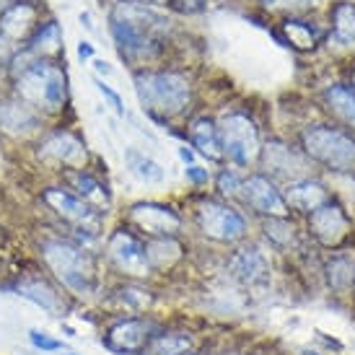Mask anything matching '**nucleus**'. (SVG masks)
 <instances>
[{
  "instance_id": "nucleus-41",
  "label": "nucleus",
  "mask_w": 355,
  "mask_h": 355,
  "mask_svg": "<svg viewBox=\"0 0 355 355\" xmlns=\"http://www.w3.org/2000/svg\"><path fill=\"white\" fill-rule=\"evenodd\" d=\"M94 68L99 70V73H104V76H109V73H112L109 62H104V60H94Z\"/></svg>"
},
{
  "instance_id": "nucleus-44",
  "label": "nucleus",
  "mask_w": 355,
  "mask_h": 355,
  "mask_svg": "<svg viewBox=\"0 0 355 355\" xmlns=\"http://www.w3.org/2000/svg\"><path fill=\"white\" fill-rule=\"evenodd\" d=\"M353 89H355V70H353Z\"/></svg>"
},
{
  "instance_id": "nucleus-10",
  "label": "nucleus",
  "mask_w": 355,
  "mask_h": 355,
  "mask_svg": "<svg viewBox=\"0 0 355 355\" xmlns=\"http://www.w3.org/2000/svg\"><path fill=\"white\" fill-rule=\"evenodd\" d=\"M37 156L42 164H47L52 168H62V171L86 168V143L70 130H55L40 140Z\"/></svg>"
},
{
  "instance_id": "nucleus-45",
  "label": "nucleus",
  "mask_w": 355,
  "mask_h": 355,
  "mask_svg": "<svg viewBox=\"0 0 355 355\" xmlns=\"http://www.w3.org/2000/svg\"><path fill=\"white\" fill-rule=\"evenodd\" d=\"M304 355H319V353H304Z\"/></svg>"
},
{
  "instance_id": "nucleus-36",
  "label": "nucleus",
  "mask_w": 355,
  "mask_h": 355,
  "mask_svg": "<svg viewBox=\"0 0 355 355\" xmlns=\"http://www.w3.org/2000/svg\"><path fill=\"white\" fill-rule=\"evenodd\" d=\"M94 86H96V91H99L101 96H104V101H109V107L114 109L119 117H125V101H122V96H119L117 91L109 89V86L101 78H94Z\"/></svg>"
},
{
  "instance_id": "nucleus-5",
  "label": "nucleus",
  "mask_w": 355,
  "mask_h": 355,
  "mask_svg": "<svg viewBox=\"0 0 355 355\" xmlns=\"http://www.w3.org/2000/svg\"><path fill=\"white\" fill-rule=\"evenodd\" d=\"M304 153L322 166L347 174L355 171V138L350 132L329 125H311L301 132Z\"/></svg>"
},
{
  "instance_id": "nucleus-1",
  "label": "nucleus",
  "mask_w": 355,
  "mask_h": 355,
  "mask_svg": "<svg viewBox=\"0 0 355 355\" xmlns=\"http://www.w3.org/2000/svg\"><path fill=\"white\" fill-rule=\"evenodd\" d=\"M168 19L143 3L119 0L109 13V31L117 44L119 58L125 62L153 60L161 50Z\"/></svg>"
},
{
  "instance_id": "nucleus-12",
  "label": "nucleus",
  "mask_w": 355,
  "mask_h": 355,
  "mask_svg": "<svg viewBox=\"0 0 355 355\" xmlns=\"http://www.w3.org/2000/svg\"><path fill=\"white\" fill-rule=\"evenodd\" d=\"M239 198L244 200L254 213L265 218H288L291 216V207L286 205V198L283 192L277 189V184L265 174H252L241 182V195Z\"/></svg>"
},
{
  "instance_id": "nucleus-11",
  "label": "nucleus",
  "mask_w": 355,
  "mask_h": 355,
  "mask_svg": "<svg viewBox=\"0 0 355 355\" xmlns=\"http://www.w3.org/2000/svg\"><path fill=\"white\" fill-rule=\"evenodd\" d=\"M150 337H153L150 322L140 319V316H128V319H119L112 327H107L101 345L114 355H143Z\"/></svg>"
},
{
  "instance_id": "nucleus-16",
  "label": "nucleus",
  "mask_w": 355,
  "mask_h": 355,
  "mask_svg": "<svg viewBox=\"0 0 355 355\" xmlns=\"http://www.w3.org/2000/svg\"><path fill=\"white\" fill-rule=\"evenodd\" d=\"M40 29V8L29 0H16L3 16H0V37L8 44H19L34 37Z\"/></svg>"
},
{
  "instance_id": "nucleus-29",
  "label": "nucleus",
  "mask_w": 355,
  "mask_h": 355,
  "mask_svg": "<svg viewBox=\"0 0 355 355\" xmlns=\"http://www.w3.org/2000/svg\"><path fill=\"white\" fill-rule=\"evenodd\" d=\"M192 353V340L182 332H153L143 355H184Z\"/></svg>"
},
{
  "instance_id": "nucleus-21",
  "label": "nucleus",
  "mask_w": 355,
  "mask_h": 355,
  "mask_svg": "<svg viewBox=\"0 0 355 355\" xmlns=\"http://www.w3.org/2000/svg\"><path fill=\"white\" fill-rule=\"evenodd\" d=\"M283 198H286L288 207H296L301 213H311L319 205L329 202V192L319 182L306 177V179H298V182H291L286 187V192H283Z\"/></svg>"
},
{
  "instance_id": "nucleus-23",
  "label": "nucleus",
  "mask_w": 355,
  "mask_h": 355,
  "mask_svg": "<svg viewBox=\"0 0 355 355\" xmlns=\"http://www.w3.org/2000/svg\"><path fill=\"white\" fill-rule=\"evenodd\" d=\"M31 58L37 60H55L62 52V29L58 21H44L40 24V29L34 31V37L29 40L26 47Z\"/></svg>"
},
{
  "instance_id": "nucleus-39",
  "label": "nucleus",
  "mask_w": 355,
  "mask_h": 355,
  "mask_svg": "<svg viewBox=\"0 0 355 355\" xmlns=\"http://www.w3.org/2000/svg\"><path fill=\"white\" fill-rule=\"evenodd\" d=\"M78 58L80 60H91V58H94V44H91V42H86V40L80 42V44H78Z\"/></svg>"
},
{
  "instance_id": "nucleus-40",
  "label": "nucleus",
  "mask_w": 355,
  "mask_h": 355,
  "mask_svg": "<svg viewBox=\"0 0 355 355\" xmlns=\"http://www.w3.org/2000/svg\"><path fill=\"white\" fill-rule=\"evenodd\" d=\"M179 158H182V161H184V164L189 166V164H195V150L184 146V148H179Z\"/></svg>"
},
{
  "instance_id": "nucleus-33",
  "label": "nucleus",
  "mask_w": 355,
  "mask_h": 355,
  "mask_svg": "<svg viewBox=\"0 0 355 355\" xmlns=\"http://www.w3.org/2000/svg\"><path fill=\"white\" fill-rule=\"evenodd\" d=\"M241 182L244 179L239 177L234 168H223L216 179V187L223 198H236V195H241Z\"/></svg>"
},
{
  "instance_id": "nucleus-3",
  "label": "nucleus",
  "mask_w": 355,
  "mask_h": 355,
  "mask_svg": "<svg viewBox=\"0 0 355 355\" xmlns=\"http://www.w3.org/2000/svg\"><path fill=\"white\" fill-rule=\"evenodd\" d=\"M40 257L55 277V283L62 291H68L70 296H89L96 291L99 275L91 249L76 244L73 239L52 236L40 241Z\"/></svg>"
},
{
  "instance_id": "nucleus-19",
  "label": "nucleus",
  "mask_w": 355,
  "mask_h": 355,
  "mask_svg": "<svg viewBox=\"0 0 355 355\" xmlns=\"http://www.w3.org/2000/svg\"><path fill=\"white\" fill-rule=\"evenodd\" d=\"M19 296H24L26 301L44 309L50 316H65V311H68V301L62 296V288L52 286L50 280H44V277H26V280H21Z\"/></svg>"
},
{
  "instance_id": "nucleus-13",
  "label": "nucleus",
  "mask_w": 355,
  "mask_h": 355,
  "mask_svg": "<svg viewBox=\"0 0 355 355\" xmlns=\"http://www.w3.org/2000/svg\"><path fill=\"white\" fill-rule=\"evenodd\" d=\"M350 228H353L350 216L332 200L309 213V231L314 234V239L322 247H340L350 236Z\"/></svg>"
},
{
  "instance_id": "nucleus-14",
  "label": "nucleus",
  "mask_w": 355,
  "mask_h": 355,
  "mask_svg": "<svg viewBox=\"0 0 355 355\" xmlns=\"http://www.w3.org/2000/svg\"><path fill=\"white\" fill-rule=\"evenodd\" d=\"M130 223L148 239L177 236V231L182 228V216L174 207L161 202H135L130 207Z\"/></svg>"
},
{
  "instance_id": "nucleus-15",
  "label": "nucleus",
  "mask_w": 355,
  "mask_h": 355,
  "mask_svg": "<svg viewBox=\"0 0 355 355\" xmlns=\"http://www.w3.org/2000/svg\"><path fill=\"white\" fill-rule=\"evenodd\" d=\"M44 128V117L19 96L0 99V132L8 138H29Z\"/></svg>"
},
{
  "instance_id": "nucleus-8",
  "label": "nucleus",
  "mask_w": 355,
  "mask_h": 355,
  "mask_svg": "<svg viewBox=\"0 0 355 355\" xmlns=\"http://www.w3.org/2000/svg\"><path fill=\"white\" fill-rule=\"evenodd\" d=\"M42 202L50 207L52 213L68 223L73 231H83V234H96L101 231V210L91 207L83 202L78 195H73L68 187H44L42 189Z\"/></svg>"
},
{
  "instance_id": "nucleus-2",
  "label": "nucleus",
  "mask_w": 355,
  "mask_h": 355,
  "mask_svg": "<svg viewBox=\"0 0 355 355\" xmlns=\"http://www.w3.org/2000/svg\"><path fill=\"white\" fill-rule=\"evenodd\" d=\"M13 96L44 114H60L68 104V73L58 60H37L24 52V65H10Z\"/></svg>"
},
{
  "instance_id": "nucleus-17",
  "label": "nucleus",
  "mask_w": 355,
  "mask_h": 355,
  "mask_svg": "<svg viewBox=\"0 0 355 355\" xmlns=\"http://www.w3.org/2000/svg\"><path fill=\"white\" fill-rule=\"evenodd\" d=\"M259 158H262V164L267 166L270 174L288 179V184H291V182H298V179H306L304 158L298 156L293 148H288L286 143H280V140L267 143L265 148H262V153H259Z\"/></svg>"
},
{
  "instance_id": "nucleus-47",
  "label": "nucleus",
  "mask_w": 355,
  "mask_h": 355,
  "mask_svg": "<svg viewBox=\"0 0 355 355\" xmlns=\"http://www.w3.org/2000/svg\"><path fill=\"white\" fill-rule=\"evenodd\" d=\"M68 355H76V353H68Z\"/></svg>"
},
{
  "instance_id": "nucleus-25",
  "label": "nucleus",
  "mask_w": 355,
  "mask_h": 355,
  "mask_svg": "<svg viewBox=\"0 0 355 355\" xmlns=\"http://www.w3.org/2000/svg\"><path fill=\"white\" fill-rule=\"evenodd\" d=\"M146 257H148L150 272L156 270H168L182 259V244L174 236L146 239Z\"/></svg>"
},
{
  "instance_id": "nucleus-27",
  "label": "nucleus",
  "mask_w": 355,
  "mask_h": 355,
  "mask_svg": "<svg viewBox=\"0 0 355 355\" xmlns=\"http://www.w3.org/2000/svg\"><path fill=\"white\" fill-rule=\"evenodd\" d=\"M125 164H128L130 174L135 179H140L143 184H161V182L166 179V171L161 168V164H156L153 158L146 156V153H140V150L132 148V146L125 150Z\"/></svg>"
},
{
  "instance_id": "nucleus-31",
  "label": "nucleus",
  "mask_w": 355,
  "mask_h": 355,
  "mask_svg": "<svg viewBox=\"0 0 355 355\" xmlns=\"http://www.w3.org/2000/svg\"><path fill=\"white\" fill-rule=\"evenodd\" d=\"M117 298H119V304L128 306L130 311H146L150 306V301H153V296H150L148 291H143V288H138V286L119 288Z\"/></svg>"
},
{
  "instance_id": "nucleus-37",
  "label": "nucleus",
  "mask_w": 355,
  "mask_h": 355,
  "mask_svg": "<svg viewBox=\"0 0 355 355\" xmlns=\"http://www.w3.org/2000/svg\"><path fill=\"white\" fill-rule=\"evenodd\" d=\"M166 3L171 10L184 13V16H195V13H202L207 8V0H166Z\"/></svg>"
},
{
  "instance_id": "nucleus-26",
  "label": "nucleus",
  "mask_w": 355,
  "mask_h": 355,
  "mask_svg": "<svg viewBox=\"0 0 355 355\" xmlns=\"http://www.w3.org/2000/svg\"><path fill=\"white\" fill-rule=\"evenodd\" d=\"M327 109L335 114L340 122H345L347 128H355V89L345 83H335L324 89L322 94Z\"/></svg>"
},
{
  "instance_id": "nucleus-7",
  "label": "nucleus",
  "mask_w": 355,
  "mask_h": 355,
  "mask_svg": "<svg viewBox=\"0 0 355 355\" xmlns=\"http://www.w3.org/2000/svg\"><path fill=\"white\" fill-rule=\"evenodd\" d=\"M195 223L200 234L218 244H236L247 236V220L236 207L220 200H200L195 207Z\"/></svg>"
},
{
  "instance_id": "nucleus-4",
  "label": "nucleus",
  "mask_w": 355,
  "mask_h": 355,
  "mask_svg": "<svg viewBox=\"0 0 355 355\" xmlns=\"http://www.w3.org/2000/svg\"><path fill=\"white\" fill-rule=\"evenodd\" d=\"M143 112L156 122H171L189 107L192 86L177 70H138L132 76Z\"/></svg>"
},
{
  "instance_id": "nucleus-34",
  "label": "nucleus",
  "mask_w": 355,
  "mask_h": 355,
  "mask_svg": "<svg viewBox=\"0 0 355 355\" xmlns=\"http://www.w3.org/2000/svg\"><path fill=\"white\" fill-rule=\"evenodd\" d=\"M29 343L42 353H62L65 350L62 340H55L50 332H42V329H29Z\"/></svg>"
},
{
  "instance_id": "nucleus-30",
  "label": "nucleus",
  "mask_w": 355,
  "mask_h": 355,
  "mask_svg": "<svg viewBox=\"0 0 355 355\" xmlns=\"http://www.w3.org/2000/svg\"><path fill=\"white\" fill-rule=\"evenodd\" d=\"M265 234L267 239L277 244V247H288L296 239V228L288 218H267L265 220Z\"/></svg>"
},
{
  "instance_id": "nucleus-9",
  "label": "nucleus",
  "mask_w": 355,
  "mask_h": 355,
  "mask_svg": "<svg viewBox=\"0 0 355 355\" xmlns=\"http://www.w3.org/2000/svg\"><path fill=\"white\" fill-rule=\"evenodd\" d=\"M107 257L112 267L128 277H146L150 272L146 241L135 236L130 228H119L107 239Z\"/></svg>"
},
{
  "instance_id": "nucleus-32",
  "label": "nucleus",
  "mask_w": 355,
  "mask_h": 355,
  "mask_svg": "<svg viewBox=\"0 0 355 355\" xmlns=\"http://www.w3.org/2000/svg\"><path fill=\"white\" fill-rule=\"evenodd\" d=\"M259 6L265 10H272V13H291V16H296V13L309 10L314 3L311 0H259Z\"/></svg>"
},
{
  "instance_id": "nucleus-28",
  "label": "nucleus",
  "mask_w": 355,
  "mask_h": 355,
  "mask_svg": "<svg viewBox=\"0 0 355 355\" xmlns=\"http://www.w3.org/2000/svg\"><path fill=\"white\" fill-rule=\"evenodd\" d=\"M283 31L288 34L286 44L298 52L314 50L316 44H319V40H322V34H319L316 26H311V24L304 19H296V16H291V19L283 21Z\"/></svg>"
},
{
  "instance_id": "nucleus-38",
  "label": "nucleus",
  "mask_w": 355,
  "mask_h": 355,
  "mask_svg": "<svg viewBox=\"0 0 355 355\" xmlns=\"http://www.w3.org/2000/svg\"><path fill=\"white\" fill-rule=\"evenodd\" d=\"M184 174H187V179L195 184V187H202V184L210 182V171L202 168V166H198V164H189V166L184 168Z\"/></svg>"
},
{
  "instance_id": "nucleus-6",
  "label": "nucleus",
  "mask_w": 355,
  "mask_h": 355,
  "mask_svg": "<svg viewBox=\"0 0 355 355\" xmlns=\"http://www.w3.org/2000/svg\"><path fill=\"white\" fill-rule=\"evenodd\" d=\"M218 135H220V148L223 158H228L236 166H252L259 153H262V143H259V130H257L254 119L244 114V112H228L218 122Z\"/></svg>"
},
{
  "instance_id": "nucleus-18",
  "label": "nucleus",
  "mask_w": 355,
  "mask_h": 355,
  "mask_svg": "<svg viewBox=\"0 0 355 355\" xmlns=\"http://www.w3.org/2000/svg\"><path fill=\"white\" fill-rule=\"evenodd\" d=\"M62 179L73 195H78L83 202H89L91 207L96 210H104L112 202V195H109L107 184L101 182L96 174H91L89 168H70V171H62Z\"/></svg>"
},
{
  "instance_id": "nucleus-22",
  "label": "nucleus",
  "mask_w": 355,
  "mask_h": 355,
  "mask_svg": "<svg viewBox=\"0 0 355 355\" xmlns=\"http://www.w3.org/2000/svg\"><path fill=\"white\" fill-rule=\"evenodd\" d=\"M189 143L207 161H223V148H220V135H218L216 119L210 117L192 119L189 122Z\"/></svg>"
},
{
  "instance_id": "nucleus-20",
  "label": "nucleus",
  "mask_w": 355,
  "mask_h": 355,
  "mask_svg": "<svg viewBox=\"0 0 355 355\" xmlns=\"http://www.w3.org/2000/svg\"><path fill=\"white\" fill-rule=\"evenodd\" d=\"M228 270L244 286H262L270 277V262L257 247H244L234 252L231 262H228Z\"/></svg>"
},
{
  "instance_id": "nucleus-24",
  "label": "nucleus",
  "mask_w": 355,
  "mask_h": 355,
  "mask_svg": "<svg viewBox=\"0 0 355 355\" xmlns=\"http://www.w3.org/2000/svg\"><path fill=\"white\" fill-rule=\"evenodd\" d=\"M329 21H332V40L340 47H355V3L337 0L329 8Z\"/></svg>"
},
{
  "instance_id": "nucleus-43",
  "label": "nucleus",
  "mask_w": 355,
  "mask_h": 355,
  "mask_svg": "<svg viewBox=\"0 0 355 355\" xmlns=\"http://www.w3.org/2000/svg\"><path fill=\"white\" fill-rule=\"evenodd\" d=\"M13 3H16V0H0V16H3V13H6L10 6H13Z\"/></svg>"
},
{
  "instance_id": "nucleus-42",
  "label": "nucleus",
  "mask_w": 355,
  "mask_h": 355,
  "mask_svg": "<svg viewBox=\"0 0 355 355\" xmlns=\"http://www.w3.org/2000/svg\"><path fill=\"white\" fill-rule=\"evenodd\" d=\"M3 44H8V42H6L3 37H0V68H3L6 62H8V55H3Z\"/></svg>"
},
{
  "instance_id": "nucleus-35",
  "label": "nucleus",
  "mask_w": 355,
  "mask_h": 355,
  "mask_svg": "<svg viewBox=\"0 0 355 355\" xmlns=\"http://www.w3.org/2000/svg\"><path fill=\"white\" fill-rule=\"evenodd\" d=\"M329 280H332L335 288L345 291V288L353 283V265H350L347 259H335V262L329 265Z\"/></svg>"
},
{
  "instance_id": "nucleus-46",
  "label": "nucleus",
  "mask_w": 355,
  "mask_h": 355,
  "mask_svg": "<svg viewBox=\"0 0 355 355\" xmlns=\"http://www.w3.org/2000/svg\"><path fill=\"white\" fill-rule=\"evenodd\" d=\"M184 355H195V353H184Z\"/></svg>"
}]
</instances>
